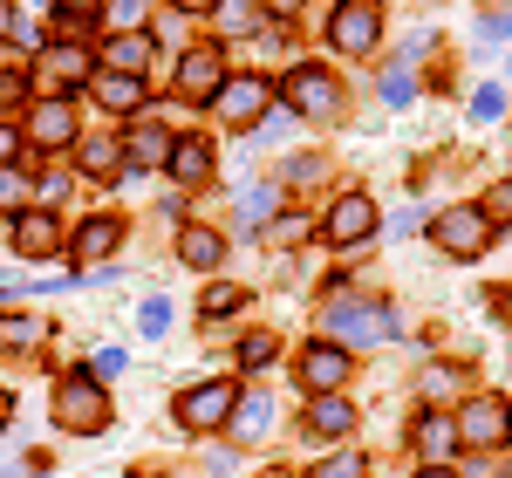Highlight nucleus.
<instances>
[{
    "mask_svg": "<svg viewBox=\"0 0 512 478\" xmlns=\"http://www.w3.org/2000/svg\"><path fill=\"white\" fill-rule=\"evenodd\" d=\"M308 424H315V431H328V438H342V431L355 424V403H349V397H315Z\"/></svg>",
    "mask_w": 512,
    "mask_h": 478,
    "instance_id": "obj_18",
    "label": "nucleus"
},
{
    "mask_svg": "<svg viewBox=\"0 0 512 478\" xmlns=\"http://www.w3.org/2000/svg\"><path fill=\"white\" fill-rule=\"evenodd\" d=\"M0 28H7V35H14V7H0Z\"/></svg>",
    "mask_w": 512,
    "mask_h": 478,
    "instance_id": "obj_39",
    "label": "nucleus"
},
{
    "mask_svg": "<svg viewBox=\"0 0 512 478\" xmlns=\"http://www.w3.org/2000/svg\"><path fill=\"white\" fill-rule=\"evenodd\" d=\"M274 7H301V0H274Z\"/></svg>",
    "mask_w": 512,
    "mask_h": 478,
    "instance_id": "obj_42",
    "label": "nucleus"
},
{
    "mask_svg": "<svg viewBox=\"0 0 512 478\" xmlns=\"http://www.w3.org/2000/svg\"><path fill=\"white\" fill-rule=\"evenodd\" d=\"M431 233H437V246H444L451 260H478V253L492 246V219H485L478 205H451V212L437 219Z\"/></svg>",
    "mask_w": 512,
    "mask_h": 478,
    "instance_id": "obj_4",
    "label": "nucleus"
},
{
    "mask_svg": "<svg viewBox=\"0 0 512 478\" xmlns=\"http://www.w3.org/2000/svg\"><path fill=\"white\" fill-rule=\"evenodd\" d=\"M178 7H192V14H205V7H212V0H178Z\"/></svg>",
    "mask_w": 512,
    "mask_h": 478,
    "instance_id": "obj_40",
    "label": "nucleus"
},
{
    "mask_svg": "<svg viewBox=\"0 0 512 478\" xmlns=\"http://www.w3.org/2000/svg\"><path fill=\"white\" fill-rule=\"evenodd\" d=\"M14 151H21V130H7V123H0V171L14 164Z\"/></svg>",
    "mask_w": 512,
    "mask_h": 478,
    "instance_id": "obj_35",
    "label": "nucleus"
},
{
    "mask_svg": "<svg viewBox=\"0 0 512 478\" xmlns=\"http://www.w3.org/2000/svg\"><path fill=\"white\" fill-rule=\"evenodd\" d=\"M267 96H274V89H267L260 76H233V82H219L212 103H219V117H226V123H253L260 110H267Z\"/></svg>",
    "mask_w": 512,
    "mask_h": 478,
    "instance_id": "obj_9",
    "label": "nucleus"
},
{
    "mask_svg": "<svg viewBox=\"0 0 512 478\" xmlns=\"http://www.w3.org/2000/svg\"><path fill=\"white\" fill-rule=\"evenodd\" d=\"M417 478H458V472H444V465H424V472H417Z\"/></svg>",
    "mask_w": 512,
    "mask_h": 478,
    "instance_id": "obj_38",
    "label": "nucleus"
},
{
    "mask_svg": "<svg viewBox=\"0 0 512 478\" xmlns=\"http://www.w3.org/2000/svg\"><path fill=\"white\" fill-rule=\"evenodd\" d=\"M28 137H35L41 151H62V144H76V117H69V96H62V103H41L35 117H28Z\"/></svg>",
    "mask_w": 512,
    "mask_h": 478,
    "instance_id": "obj_12",
    "label": "nucleus"
},
{
    "mask_svg": "<svg viewBox=\"0 0 512 478\" xmlns=\"http://www.w3.org/2000/svg\"><path fill=\"white\" fill-rule=\"evenodd\" d=\"M478 212H485V219H512V185H499V192L478 205Z\"/></svg>",
    "mask_w": 512,
    "mask_h": 478,
    "instance_id": "obj_34",
    "label": "nucleus"
},
{
    "mask_svg": "<svg viewBox=\"0 0 512 478\" xmlns=\"http://www.w3.org/2000/svg\"><path fill=\"white\" fill-rule=\"evenodd\" d=\"M472 110H478V123H499V117H506V96H499V89H478Z\"/></svg>",
    "mask_w": 512,
    "mask_h": 478,
    "instance_id": "obj_31",
    "label": "nucleus"
},
{
    "mask_svg": "<svg viewBox=\"0 0 512 478\" xmlns=\"http://www.w3.org/2000/svg\"><path fill=\"white\" fill-rule=\"evenodd\" d=\"M342 376H349V356H342L335 342H315V349L301 356V383H308L315 397H328V390H342Z\"/></svg>",
    "mask_w": 512,
    "mask_h": 478,
    "instance_id": "obj_11",
    "label": "nucleus"
},
{
    "mask_svg": "<svg viewBox=\"0 0 512 478\" xmlns=\"http://www.w3.org/2000/svg\"><path fill=\"white\" fill-rule=\"evenodd\" d=\"M21 199H28V178L7 164V171H0V205H21Z\"/></svg>",
    "mask_w": 512,
    "mask_h": 478,
    "instance_id": "obj_30",
    "label": "nucleus"
},
{
    "mask_svg": "<svg viewBox=\"0 0 512 478\" xmlns=\"http://www.w3.org/2000/svg\"><path fill=\"white\" fill-rule=\"evenodd\" d=\"M315 478H362V458H355V451H342V458H328Z\"/></svg>",
    "mask_w": 512,
    "mask_h": 478,
    "instance_id": "obj_32",
    "label": "nucleus"
},
{
    "mask_svg": "<svg viewBox=\"0 0 512 478\" xmlns=\"http://www.w3.org/2000/svg\"><path fill=\"white\" fill-rule=\"evenodd\" d=\"M96 103H103V110H137V103H144V82L110 69V76H96Z\"/></svg>",
    "mask_w": 512,
    "mask_h": 478,
    "instance_id": "obj_16",
    "label": "nucleus"
},
{
    "mask_svg": "<svg viewBox=\"0 0 512 478\" xmlns=\"http://www.w3.org/2000/svg\"><path fill=\"white\" fill-rule=\"evenodd\" d=\"M171 171H178L185 185H198V178L212 171V144H205V137H185V144L171 151Z\"/></svg>",
    "mask_w": 512,
    "mask_h": 478,
    "instance_id": "obj_17",
    "label": "nucleus"
},
{
    "mask_svg": "<svg viewBox=\"0 0 512 478\" xmlns=\"http://www.w3.org/2000/svg\"><path fill=\"white\" fill-rule=\"evenodd\" d=\"M7 417H14V390H0V424H7Z\"/></svg>",
    "mask_w": 512,
    "mask_h": 478,
    "instance_id": "obj_37",
    "label": "nucleus"
},
{
    "mask_svg": "<svg viewBox=\"0 0 512 478\" xmlns=\"http://www.w3.org/2000/svg\"><path fill=\"white\" fill-rule=\"evenodd\" d=\"M41 335H48V328H41L35 315H7L0 321V356H7V349H35Z\"/></svg>",
    "mask_w": 512,
    "mask_h": 478,
    "instance_id": "obj_20",
    "label": "nucleus"
},
{
    "mask_svg": "<svg viewBox=\"0 0 512 478\" xmlns=\"http://www.w3.org/2000/svg\"><path fill=\"white\" fill-rule=\"evenodd\" d=\"M178 253H185L192 267H212V260H219V233H212V226H192V233L178 239Z\"/></svg>",
    "mask_w": 512,
    "mask_h": 478,
    "instance_id": "obj_22",
    "label": "nucleus"
},
{
    "mask_svg": "<svg viewBox=\"0 0 512 478\" xmlns=\"http://www.w3.org/2000/svg\"><path fill=\"white\" fill-rule=\"evenodd\" d=\"M151 55H158V41H151V35L110 41V69H117V76H144V69H151Z\"/></svg>",
    "mask_w": 512,
    "mask_h": 478,
    "instance_id": "obj_15",
    "label": "nucleus"
},
{
    "mask_svg": "<svg viewBox=\"0 0 512 478\" xmlns=\"http://www.w3.org/2000/svg\"><path fill=\"white\" fill-rule=\"evenodd\" d=\"M321 328H328L335 342H390V335H396V308L342 294V301H328V308H321Z\"/></svg>",
    "mask_w": 512,
    "mask_h": 478,
    "instance_id": "obj_1",
    "label": "nucleus"
},
{
    "mask_svg": "<svg viewBox=\"0 0 512 478\" xmlns=\"http://www.w3.org/2000/svg\"><path fill=\"white\" fill-rule=\"evenodd\" d=\"M137 14H144V0H117V7H110V21H117L123 35H137Z\"/></svg>",
    "mask_w": 512,
    "mask_h": 478,
    "instance_id": "obj_33",
    "label": "nucleus"
},
{
    "mask_svg": "<svg viewBox=\"0 0 512 478\" xmlns=\"http://www.w3.org/2000/svg\"><path fill=\"white\" fill-rule=\"evenodd\" d=\"M458 424V444H478V451H492V444L512 438V410L506 397H492V390H478L472 403H465V417H451Z\"/></svg>",
    "mask_w": 512,
    "mask_h": 478,
    "instance_id": "obj_3",
    "label": "nucleus"
},
{
    "mask_svg": "<svg viewBox=\"0 0 512 478\" xmlns=\"http://www.w3.org/2000/svg\"><path fill=\"white\" fill-rule=\"evenodd\" d=\"M287 96L301 103V117H335V110H342L335 76H328V69H315V62H301V69L287 76Z\"/></svg>",
    "mask_w": 512,
    "mask_h": 478,
    "instance_id": "obj_8",
    "label": "nucleus"
},
{
    "mask_svg": "<svg viewBox=\"0 0 512 478\" xmlns=\"http://www.w3.org/2000/svg\"><path fill=\"white\" fill-rule=\"evenodd\" d=\"M253 28H260V14H253L246 0H226V7H219V35H253Z\"/></svg>",
    "mask_w": 512,
    "mask_h": 478,
    "instance_id": "obj_24",
    "label": "nucleus"
},
{
    "mask_svg": "<svg viewBox=\"0 0 512 478\" xmlns=\"http://www.w3.org/2000/svg\"><path fill=\"white\" fill-rule=\"evenodd\" d=\"M267 356H274V335H246V342H239V362H246V369H260Z\"/></svg>",
    "mask_w": 512,
    "mask_h": 478,
    "instance_id": "obj_28",
    "label": "nucleus"
},
{
    "mask_svg": "<svg viewBox=\"0 0 512 478\" xmlns=\"http://www.w3.org/2000/svg\"><path fill=\"white\" fill-rule=\"evenodd\" d=\"M41 69H48L55 82H82V76H89V55H82V48H48Z\"/></svg>",
    "mask_w": 512,
    "mask_h": 478,
    "instance_id": "obj_21",
    "label": "nucleus"
},
{
    "mask_svg": "<svg viewBox=\"0 0 512 478\" xmlns=\"http://www.w3.org/2000/svg\"><path fill=\"white\" fill-rule=\"evenodd\" d=\"M117 246V219H82V233H76V260H103Z\"/></svg>",
    "mask_w": 512,
    "mask_h": 478,
    "instance_id": "obj_19",
    "label": "nucleus"
},
{
    "mask_svg": "<svg viewBox=\"0 0 512 478\" xmlns=\"http://www.w3.org/2000/svg\"><path fill=\"white\" fill-rule=\"evenodd\" d=\"M69 7H76V14H89V7H96V0H69Z\"/></svg>",
    "mask_w": 512,
    "mask_h": 478,
    "instance_id": "obj_41",
    "label": "nucleus"
},
{
    "mask_svg": "<svg viewBox=\"0 0 512 478\" xmlns=\"http://www.w3.org/2000/svg\"><path fill=\"white\" fill-rule=\"evenodd\" d=\"M96 376H123V349H103L96 356Z\"/></svg>",
    "mask_w": 512,
    "mask_h": 478,
    "instance_id": "obj_36",
    "label": "nucleus"
},
{
    "mask_svg": "<svg viewBox=\"0 0 512 478\" xmlns=\"http://www.w3.org/2000/svg\"><path fill=\"white\" fill-rule=\"evenodd\" d=\"M410 438H417V451H424L431 465H444V458H458V451H465L451 417H417V431H410Z\"/></svg>",
    "mask_w": 512,
    "mask_h": 478,
    "instance_id": "obj_13",
    "label": "nucleus"
},
{
    "mask_svg": "<svg viewBox=\"0 0 512 478\" xmlns=\"http://www.w3.org/2000/svg\"><path fill=\"white\" fill-rule=\"evenodd\" d=\"M103 417H110V403H103V390H96V376H76V383H62V390H55V424H62V431L96 438V431H103Z\"/></svg>",
    "mask_w": 512,
    "mask_h": 478,
    "instance_id": "obj_2",
    "label": "nucleus"
},
{
    "mask_svg": "<svg viewBox=\"0 0 512 478\" xmlns=\"http://www.w3.org/2000/svg\"><path fill=\"white\" fill-rule=\"evenodd\" d=\"M233 403H239L233 383H192V390L178 397V424H185V431H219V424L233 417Z\"/></svg>",
    "mask_w": 512,
    "mask_h": 478,
    "instance_id": "obj_6",
    "label": "nucleus"
},
{
    "mask_svg": "<svg viewBox=\"0 0 512 478\" xmlns=\"http://www.w3.org/2000/svg\"><path fill=\"white\" fill-rule=\"evenodd\" d=\"M274 205H280L274 185H253V192L239 199V226H260V219H274Z\"/></svg>",
    "mask_w": 512,
    "mask_h": 478,
    "instance_id": "obj_23",
    "label": "nucleus"
},
{
    "mask_svg": "<svg viewBox=\"0 0 512 478\" xmlns=\"http://www.w3.org/2000/svg\"><path fill=\"white\" fill-rule=\"evenodd\" d=\"M376 35H383V7H376V0H342L335 21H328V41L349 48V55H369Z\"/></svg>",
    "mask_w": 512,
    "mask_h": 478,
    "instance_id": "obj_5",
    "label": "nucleus"
},
{
    "mask_svg": "<svg viewBox=\"0 0 512 478\" xmlns=\"http://www.w3.org/2000/svg\"><path fill=\"white\" fill-rule=\"evenodd\" d=\"M178 82H185V96H219L226 62H219L212 48H192V55H185V69H178Z\"/></svg>",
    "mask_w": 512,
    "mask_h": 478,
    "instance_id": "obj_14",
    "label": "nucleus"
},
{
    "mask_svg": "<svg viewBox=\"0 0 512 478\" xmlns=\"http://www.w3.org/2000/svg\"><path fill=\"white\" fill-rule=\"evenodd\" d=\"M130 158H137V164H164V158H171V144H164L158 130H144V137L130 144Z\"/></svg>",
    "mask_w": 512,
    "mask_h": 478,
    "instance_id": "obj_26",
    "label": "nucleus"
},
{
    "mask_svg": "<svg viewBox=\"0 0 512 478\" xmlns=\"http://www.w3.org/2000/svg\"><path fill=\"white\" fill-rule=\"evenodd\" d=\"M383 96H390V103H410V96H417L410 69H390V76H383Z\"/></svg>",
    "mask_w": 512,
    "mask_h": 478,
    "instance_id": "obj_29",
    "label": "nucleus"
},
{
    "mask_svg": "<svg viewBox=\"0 0 512 478\" xmlns=\"http://www.w3.org/2000/svg\"><path fill=\"white\" fill-rule=\"evenodd\" d=\"M110 164H117V144H110V137H89V144H82V171H89V178H110Z\"/></svg>",
    "mask_w": 512,
    "mask_h": 478,
    "instance_id": "obj_25",
    "label": "nucleus"
},
{
    "mask_svg": "<svg viewBox=\"0 0 512 478\" xmlns=\"http://www.w3.org/2000/svg\"><path fill=\"white\" fill-rule=\"evenodd\" d=\"M14 253H21V260H48V253H62V219H48V212H21V219H14Z\"/></svg>",
    "mask_w": 512,
    "mask_h": 478,
    "instance_id": "obj_10",
    "label": "nucleus"
},
{
    "mask_svg": "<svg viewBox=\"0 0 512 478\" xmlns=\"http://www.w3.org/2000/svg\"><path fill=\"white\" fill-rule=\"evenodd\" d=\"M369 226H376V199H369V192H342V199L328 205V219H321V233L335 239V246L369 239Z\"/></svg>",
    "mask_w": 512,
    "mask_h": 478,
    "instance_id": "obj_7",
    "label": "nucleus"
},
{
    "mask_svg": "<svg viewBox=\"0 0 512 478\" xmlns=\"http://www.w3.org/2000/svg\"><path fill=\"white\" fill-rule=\"evenodd\" d=\"M267 410H274L267 397H246V410H239V438H260V424H267Z\"/></svg>",
    "mask_w": 512,
    "mask_h": 478,
    "instance_id": "obj_27",
    "label": "nucleus"
}]
</instances>
